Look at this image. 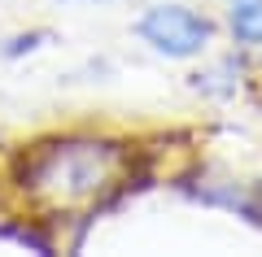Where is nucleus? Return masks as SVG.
<instances>
[{"label": "nucleus", "mask_w": 262, "mask_h": 257, "mask_svg": "<svg viewBox=\"0 0 262 257\" xmlns=\"http://www.w3.org/2000/svg\"><path fill=\"white\" fill-rule=\"evenodd\" d=\"M136 31H140V39L153 53L175 57V61L206 53V44L214 39V22H210L206 13L188 9V5H153V9L136 22Z\"/></svg>", "instance_id": "f03ea898"}, {"label": "nucleus", "mask_w": 262, "mask_h": 257, "mask_svg": "<svg viewBox=\"0 0 262 257\" xmlns=\"http://www.w3.org/2000/svg\"><path fill=\"white\" fill-rule=\"evenodd\" d=\"M127 170V148L101 135H53L22 148L13 161V183L44 209L96 205Z\"/></svg>", "instance_id": "f257e3e1"}, {"label": "nucleus", "mask_w": 262, "mask_h": 257, "mask_svg": "<svg viewBox=\"0 0 262 257\" xmlns=\"http://www.w3.org/2000/svg\"><path fill=\"white\" fill-rule=\"evenodd\" d=\"M227 27H232L236 44L262 48V0H232V9H227Z\"/></svg>", "instance_id": "7ed1b4c3"}, {"label": "nucleus", "mask_w": 262, "mask_h": 257, "mask_svg": "<svg viewBox=\"0 0 262 257\" xmlns=\"http://www.w3.org/2000/svg\"><path fill=\"white\" fill-rule=\"evenodd\" d=\"M39 39H48V35H27V39H13V44L5 48V53H9V57H18L22 48H27V53H31V48H39Z\"/></svg>", "instance_id": "20e7f679"}]
</instances>
